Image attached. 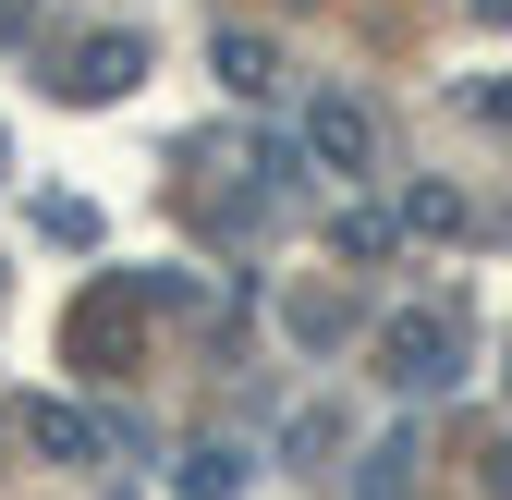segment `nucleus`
Segmentation results:
<instances>
[{
  "label": "nucleus",
  "instance_id": "obj_1",
  "mask_svg": "<svg viewBox=\"0 0 512 500\" xmlns=\"http://www.w3.org/2000/svg\"><path fill=\"white\" fill-rule=\"evenodd\" d=\"M305 147L330 159V171H366V110H354V98H317V110H305Z\"/></svg>",
  "mask_w": 512,
  "mask_h": 500
},
{
  "label": "nucleus",
  "instance_id": "obj_2",
  "mask_svg": "<svg viewBox=\"0 0 512 500\" xmlns=\"http://www.w3.org/2000/svg\"><path fill=\"white\" fill-rule=\"evenodd\" d=\"M391 379H403V391H439V379H452V318L391 330Z\"/></svg>",
  "mask_w": 512,
  "mask_h": 500
}]
</instances>
